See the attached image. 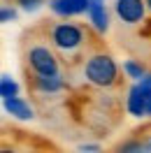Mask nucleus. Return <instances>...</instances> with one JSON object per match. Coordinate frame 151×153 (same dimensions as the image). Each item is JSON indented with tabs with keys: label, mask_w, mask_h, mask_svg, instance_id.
Masks as SVG:
<instances>
[{
	"label": "nucleus",
	"mask_w": 151,
	"mask_h": 153,
	"mask_svg": "<svg viewBox=\"0 0 151 153\" xmlns=\"http://www.w3.org/2000/svg\"><path fill=\"white\" fill-rule=\"evenodd\" d=\"M149 102H151V72H147L140 81H135L130 86L128 97H126V109L130 116L142 118L149 114Z\"/></svg>",
	"instance_id": "4"
},
{
	"label": "nucleus",
	"mask_w": 151,
	"mask_h": 153,
	"mask_svg": "<svg viewBox=\"0 0 151 153\" xmlns=\"http://www.w3.org/2000/svg\"><path fill=\"white\" fill-rule=\"evenodd\" d=\"M47 35L51 39V44L56 49V53L67 67H75L79 60H84L93 47H91V30L77 23V21H44Z\"/></svg>",
	"instance_id": "1"
},
{
	"label": "nucleus",
	"mask_w": 151,
	"mask_h": 153,
	"mask_svg": "<svg viewBox=\"0 0 151 153\" xmlns=\"http://www.w3.org/2000/svg\"><path fill=\"white\" fill-rule=\"evenodd\" d=\"M21 58L26 74H61V56L56 53L44 26L28 30L21 37Z\"/></svg>",
	"instance_id": "2"
},
{
	"label": "nucleus",
	"mask_w": 151,
	"mask_h": 153,
	"mask_svg": "<svg viewBox=\"0 0 151 153\" xmlns=\"http://www.w3.org/2000/svg\"><path fill=\"white\" fill-rule=\"evenodd\" d=\"M67 5H70V10H72V14H84V12H88V5H91V0H67Z\"/></svg>",
	"instance_id": "12"
},
{
	"label": "nucleus",
	"mask_w": 151,
	"mask_h": 153,
	"mask_svg": "<svg viewBox=\"0 0 151 153\" xmlns=\"http://www.w3.org/2000/svg\"><path fill=\"white\" fill-rule=\"evenodd\" d=\"M114 12L116 19L128 28H137L147 19V0H114Z\"/></svg>",
	"instance_id": "5"
},
{
	"label": "nucleus",
	"mask_w": 151,
	"mask_h": 153,
	"mask_svg": "<svg viewBox=\"0 0 151 153\" xmlns=\"http://www.w3.org/2000/svg\"><path fill=\"white\" fill-rule=\"evenodd\" d=\"M16 16V12H14V7H10V5H2V14H0V19H2V23H7V21H12Z\"/></svg>",
	"instance_id": "14"
},
{
	"label": "nucleus",
	"mask_w": 151,
	"mask_h": 153,
	"mask_svg": "<svg viewBox=\"0 0 151 153\" xmlns=\"http://www.w3.org/2000/svg\"><path fill=\"white\" fill-rule=\"evenodd\" d=\"M49 7L54 14L58 16H63V19H70V16H75L72 10H70V5H67V0H49Z\"/></svg>",
	"instance_id": "11"
},
{
	"label": "nucleus",
	"mask_w": 151,
	"mask_h": 153,
	"mask_svg": "<svg viewBox=\"0 0 151 153\" xmlns=\"http://www.w3.org/2000/svg\"><path fill=\"white\" fill-rule=\"evenodd\" d=\"M12 5H19L21 10H26V12H33V10H37L40 5H44V0H10Z\"/></svg>",
	"instance_id": "13"
},
{
	"label": "nucleus",
	"mask_w": 151,
	"mask_h": 153,
	"mask_svg": "<svg viewBox=\"0 0 151 153\" xmlns=\"http://www.w3.org/2000/svg\"><path fill=\"white\" fill-rule=\"evenodd\" d=\"M147 7H149V14H151V0H147Z\"/></svg>",
	"instance_id": "15"
},
{
	"label": "nucleus",
	"mask_w": 151,
	"mask_h": 153,
	"mask_svg": "<svg viewBox=\"0 0 151 153\" xmlns=\"http://www.w3.org/2000/svg\"><path fill=\"white\" fill-rule=\"evenodd\" d=\"M147 116H151V102H149V114H147Z\"/></svg>",
	"instance_id": "16"
},
{
	"label": "nucleus",
	"mask_w": 151,
	"mask_h": 153,
	"mask_svg": "<svg viewBox=\"0 0 151 153\" xmlns=\"http://www.w3.org/2000/svg\"><path fill=\"white\" fill-rule=\"evenodd\" d=\"M0 93H2V97H14L19 93V84L10 74H2V79H0Z\"/></svg>",
	"instance_id": "10"
},
{
	"label": "nucleus",
	"mask_w": 151,
	"mask_h": 153,
	"mask_svg": "<svg viewBox=\"0 0 151 153\" xmlns=\"http://www.w3.org/2000/svg\"><path fill=\"white\" fill-rule=\"evenodd\" d=\"M5 109L10 111L14 118H21V121H28V118H33V107L23 100V97L14 95V97H5Z\"/></svg>",
	"instance_id": "8"
},
{
	"label": "nucleus",
	"mask_w": 151,
	"mask_h": 153,
	"mask_svg": "<svg viewBox=\"0 0 151 153\" xmlns=\"http://www.w3.org/2000/svg\"><path fill=\"white\" fill-rule=\"evenodd\" d=\"M123 72L130 76V79H135V81H140L142 76L147 74V67L142 65L140 60H126L123 63Z\"/></svg>",
	"instance_id": "9"
},
{
	"label": "nucleus",
	"mask_w": 151,
	"mask_h": 153,
	"mask_svg": "<svg viewBox=\"0 0 151 153\" xmlns=\"http://www.w3.org/2000/svg\"><path fill=\"white\" fill-rule=\"evenodd\" d=\"M81 76L88 86L107 91V88H114L119 84V65L107 51L93 49L81 60Z\"/></svg>",
	"instance_id": "3"
},
{
	"label": "nucleus",
	"mask_w": 151,
	"mask_h": 153,
	"mask_svg": "<svg viewBox=\"0 0 151 153\" xmlns=\"http://www.w3.org/2000/svg\"><path fill=\"white\" fill-rule=\"evenodd\" d=\"M86 14H88L91 28L95 33H105V30L109 28V16H107V10H105V0H91Z\"/></svg>",
	"instance_id": "7"
},
{
	"label": "nucleus",
	"mask_w": 151,
	"mask_h": 153,
	"mask_svg": "<svg viewBox=\"0 0 151 153\" xmlns=\"http://www.w3.org/2000/svg\"><path fill=\"white\" fill-rule=\"evenodd\" d=\"M65 79L61 74H30L28 72V88L37 91L42 95H54L65 88Z\"/></svg>",
	"instance_id": "6"
}]
</instances>
